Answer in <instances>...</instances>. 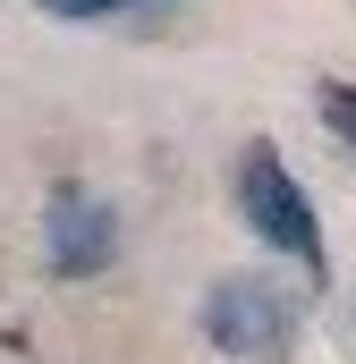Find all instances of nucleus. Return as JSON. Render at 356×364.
Segmentation results:
<instances>
[{"label":"nucleus","instance_id":"1","mask_svg":"<svg viewBox=\"0 0 356 364\" xmlns=\"http://www.w3.org/2000/svg\"><path fill=\"white\" fill-rule=\"evenodd\" d=\"M238 212H246V229L263 237L271 255H288V263H305V272L323 279V220H314V195L297 186V170L280 161V144H246L238 153Z\"/></svg>","mask_w":356,"mask_h":364},{"label":"nucleus","instance_id":"2","mask_svg":"<svg viewBox=\"0 0 356 364\" xmlns=\"http://www.w3.org/2000/svg\"><path fill=\"white\" fill-rule=\"evenodd\" d=\"M204 339L229 364H288V348H297V305H288L280 279L229 272V279L204 288Z\"/></svg>","mask_w":356,"mask_h":364},{"label":"nucleus","instance_id":"3","mask_svg":"<svg viewBox=\"0 0 356 364\" xmlns=\"http://www.w3.org/2000/svg\"><path fill=\"white\" fill-rule=\"evenodd\" d=\"M110 255H119V212L85 186H60L43 203V263L60 279H93V272H110Z\"/></svg>","mask_w":356,"mask_h":364},{"label":"nucleus","instance_id":"4","mask_svg":"<svg viewBox=\"0 0 356 364\" xmlns=\"http://www.w3.org/2000/svg\"><path fill=\"white\" fill-rule=\"evenodd\" d=\"M314 102H323V119H331V136H340V144L356 153V85H323Z\"/></svg>","mask_w":356,"mask_h":364},{"label":"nucleus","instance_id":"5","mask_svg":"<svg viewBox=\"0 0 356 364\" xmlns=\"http://www.w3.org/2000/svg\"><path fill=\"white\" fill-rule=\"evenodd\" d=\"M51 17H119V9H153V0H43Z\"/></svg>","mask_w":356,"mask_h":364}]
</instances>
